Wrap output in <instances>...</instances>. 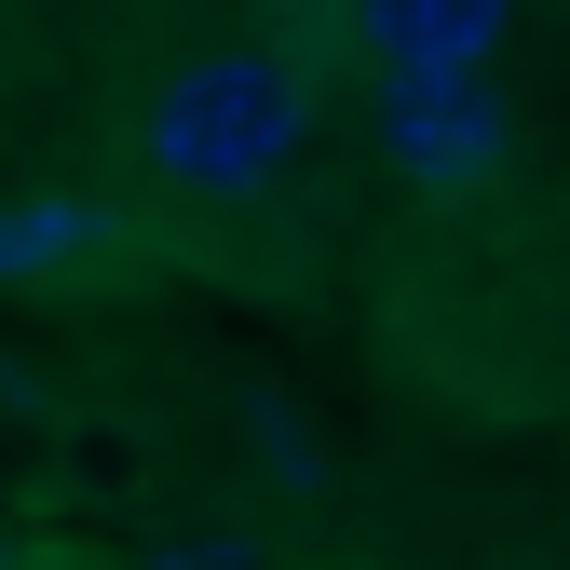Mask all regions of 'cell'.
<instances>
[{
  "mask_svg": "<svg viewBox=\"0 0 570 570\" xmlns=\"http://www.w3.org/2000/svg\"><path fill=\"white\" fill-rule=\"evenodd\" d=\"M136 150H150L164 190H258L313 150V82L285 55L232 41V55H190L177 82L150 96V122H136Z\"/></svg>",
  "mask_w": 570,
  "mask_h": 570,
  "instance_id": "obj_1",
  "label": "cell"
},
{
  "mask_svg": "<svg viewBox=\"0 0 570 570\" xmlns=\"http://www.w3.org/2000/svg\"><path fill=\"white\" fill-rule=\"evenodd\" d=\"M381 150L407 190H475L517 150V122L489 96V68H381Z\"/></svg>",
  "mask_w": 570,
  "mask_h": 570,
  "instance_id": "obj_2",
  "label": "cell"
},
{
  "mask_svg": "<svg viewBox=\"0 0 570 570\" xmlns=\"http://www.w3.org/2000/svg\"><path fill=\"white\" fill-rule=\"evenodd\" d=\"M517 0H353V41L381 68H489Z\"/></svg>",
  "mask_w": 570,
  "mask_h": 570,
  "instance_id": "obj_3",
  "label": "cell"
}]
</instances>
